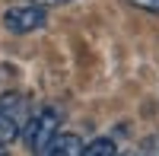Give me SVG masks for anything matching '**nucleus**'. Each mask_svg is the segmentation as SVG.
Listing matches in <instances>:
<instances>
[{
  "instance_id": "nucleus-4",
  "label": "nucleus",
  "mask_w": 159,
  "mask_h": 156,
  "mask_svg": "<svg viewBox=\"0 0 159 156\" xmlns=\"http://www.w3.org/2000/svg\"><path fill=\"white\" fill-rule=\"evenodd\" d=\"M13 105H16V99H10V102H3V105H0V147H7L10 140H16V137L22 134L16 112H10Z\"/></svg>"
},
{
  "instance_id": "nucleus-8",
  "label": "nucleus",
  "mask_w": 159,
  "mask_h": 156,
  "mask_svg": "<svg viewBox=\"0 0 159 156\" xmlns=\"http://www.w3.org/2000/svg\"><path fill=\"white\" fill-rule=\"evenodd\" d=\"M0 156H7V150H3V147H0Z\"/></svg>"
},
{
  "instance_id": "nucleus-2",
  "label": "nucleus",
  "mask_w": 159,
  "mask_h": 156,
  "mask_svg": "<svg viewBox=\"0 0 159 156\" xmlns=\"http://www.w3.org/2000/svg\"><path fill=\"white\" fill-rule=\"evenodd\" d=\"M3 25L13 35H29L35 29L45 25V10L35 7V3H25V7H10L3 13Z\"/></svg>"
},
{
  "instance_id": "nucleus-6",
  "label": "nucleus",
  "mask_w": 159,
  "mask_h": 156,
  "mask_svg": "<svg viewBox=\"0 0 159 156\" xmlns=\"http://www.w3.org/2000/svg\"><path fill=\"white\" fill-rule=\"evenodd\" d=\"M127 3H134L137 10H147V13H159V0H127Z\"/></svg>"
},
{
  "instance_id": "nucleus-5",
  "label": "nucleus",
  "mask_w": 159,
  "mask_h": 156,
  "mask_svg": "<svg viewBox=\"0 0 159 156\" xmlns=\"http://www.w3.org/2000/svg\"><path fill=\"white\" fill-rule=\"evenodd\" d=\"M83 156H118V147H115V140L99 137V140H92V144L83 147Z\"/></svg>"
},
{
  "instance_id": "nucleus-7",
  "label": "nucleus",
  "mask_w": 159,
  "mask_h": 156,
  "mask_svg": "<svg viewBox=\"0 0 159 156\" xmlns=\"http://www.w3.org/2000/svg\"><path fill=\"white\" fill-rule=\"evenodd\" d=\"M35 7H42V10H48V7H61V3H70V0H32Z\"/></svg>"
},
{
  "instance_id": "nucleus-3",
  "label": "nucleus",
  "mask_w": 159,
  "mask_h": 156,
  "mask_svg": "<svg viewBox=\"0 0 159 156\" xmlns=\"http://www.w3.org/2000/svg\"><path fill=\"white\" fill-rule=\"evenodd\" d=\"M38 156H83V140L76 134H54Z\"/></svg>"
},
{
  "instance_id": "nucleus-1",
  "label": "nucleus",
  "mask_w": 159,
  "mask_h": 156,
  "mask_svg": "<svg viewBox=\"0 0 159 156\" xmlns=\"http://www.w3.org/2000/svg\"><path fill=\"white\" fill-rule=\"evenodd\" d=\"M54 134H61V112H57V108H42V112H35L32 118H29V124L22 127L25 147H29L32 153H42Z\"/></svg>"
}]
</instances>
